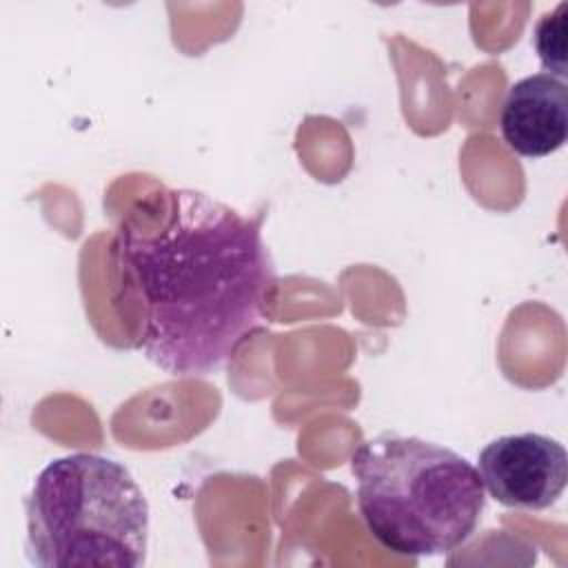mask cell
Listing matches in <instances>:
<instances>
[{
    "instance_id": "obj_5",
    "label": "cell",
    "mask_w": 568,
    "mask_h": 568,
    "mask_svg": "<svg viewBox=\"0 0 568 568\" xmlns=\"http://www.w3.org/2000/svg\"><path fill=\"white\" fill-rule=\"evenodd\" d=\"M499 133L524 158L559 151L568 138V84L546 71L510 84L499 111Z\"/></svg>"
},
{
    "instance_id": "obj_4",
    "label": "cell",
    "mask_w": 568,
    "mask_h": 568,
    "mask_svg": "<svg viewBox=\"0 0 568 568\" xmlns=\"http://www.w3.org/2000/svg\"><path fill=\"white\" fill-rule=\"evenodd\" d=\"M484 490L515 510H546L568 481L566 448L539 433L501 435L488 442L477 457Z\"/></svg>"
},
{
    "instance_id": "obj_3",
    "label": "cell",
    "mask_w": 568,
    "mask_h": 568,
    "mask_svg": "<svg viewBox=\"0 0 568 568\" xmlns=\"http://www.w3.org/2000/svg\"><path fill=\"white\" fill-rule=\"evenodd\" d=\"M27 555L42 568H138L149 504L120 462L95 453L51 459L24 497Z\"/></svg>"
},
{
    "instance_id": "obj_2",
    "label": "cell",
    "mask_w": 568,
    "mask_h": 568,
    "mask_svg": "<svg viewBox=\"0 0 568 568\" xmlns=\"http://www.w3.org/2000/svg\"><path fill=\"white\" fill-rule=\"evenodd\" d=\"M357 508L368 532L404 557L446 555L479 526L486 490L479 470L459 453L384 433L351 455Z\"/></svg>"
},
{
    "instance_id": "obj_1",
    "label": "cell",
    "mask_w": 568,
    "mask_h": 568,
    "mask_svg": "<svg viewBox=\"0 0 568 568\" xmlns=\"http://www.w3.org/2000/svg\"><path fill=\"white\" fill-rule=\"evenodd\" d=\"M160 213H131L113 257L142 302L138 348L173 377H206L264 328L277 286L262 217L193 189L155 197Z\"/></svg>"
},
{
    "instance_id": "obj_6",
    "label": "cell",
    "mask_w": 568,
    "mask_h": 568,
    "mask_svg": "<svg viewBox=\"0 0 568 568\" xmlns=\"http://www.w3.org/2000/svg\"><path fill=\"white\" fill-rule=\"evenodd\" d=\"M566 31H568V2H559L552 11L544 13L532 31V44L546 73L564 80L566 67Z\"/></svg>"
}]
</instances>
